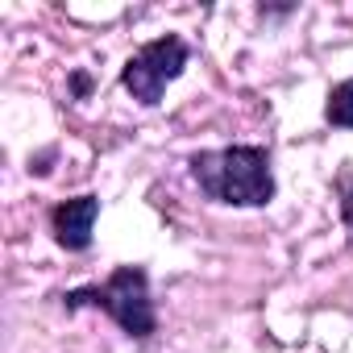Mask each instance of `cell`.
I'll use <instances>...</instances> for the list:
<instances>
[{
	"label": "cell",
	"instance_id": "obj_1",
	"mask_svg": "<svg viewBox=\"0 0 353 353\" xmlns=\"http://www.w3.org/2000/svg\"><path fill=\"white\" fill-rule=\"evenodd\" d=\"M192 179L212 204L262 208L274 200V170L266 145H225L192 154Z\"/></svg>",
	"mask_w": 353,
	"mask_h": 353
},
{
	"label": "cell",
	"instance_id": "obj_2",
	"mask_svg": "<svg viewBox=\"0 0 353 353\" xmlns=\"http://www.w3.org/2000/svg\"><path fill=\"white\" fill-rule=\"evenodd\" d=\"M63 307H100L108 312L129 336L145 341L154 328H158V316H154V299H150V279L141 266H117L104 283L96 287H79V291H67L63 295Z\"/></svg>",
	"mask_w": 353,
	"mask_h": 353
},
{
	"label": "cell",
	"instance_id": "obj_3",
	"mask_svg": "<svg viewBox=\"0 0 353 353\" xmlns=\"http://www.w3.org/2000/svg\"><path fill=\"white\" fill-rule=\"evenodd\" d=\"M183 67H188V46H183V38L166 34V38L145 42V46L125 63L121 83H125V92H129L137 104L154 108V104H162L166 83H174V79L183 75Z\"/></svg>",
	"mask_w": 353,
	"mask_h": 353
},
{
	"label": "cell",
	"instance_id": "obj_4",
	"mask_svg": "<svg viewBox=\"0 0 353 353\" xmlns=\"http://www.w3.org/2000/svg\"><path fill=\"white\" fill-rule=\"evenodd\" d=\"M96 216H100V200H96V196H75V200H63V204L50 212L54 241H59L63 250H71V254L88 250V245H92Z\"/></svg>",
	"mask_w": 353,
	"mask_h": 353
},
{
	"label": "cell",
	"instance_id": "obj_5",
	"mask_svg": "<svg viewBox=\"0 0 353 353\" xmlns=\"http://www.w3.org/2000/svg\"><path fill=\"white\" fill-rule=\"evenodd\" d=\"M324 121L336 125V129H353V79H341V83L328 92Z\"/></svg>",
	"mask_w": 353,
	"mask_h": 353
},
{
	"label": "cell",
	"instance_id": "obj_6",
	"mask_svg": "<svg viewBox=\"0 0 353 353\" xmlns=\"http://www.w3.org/2000/svg\"><path fill=\"white\" fill-rule=\"evenodd\" d=\"M341 221H345V229L353 233V192H345V200H341Z\"/></svg>",
	"mask_w": 353,
	"mask_h": 353
},
{
	"label": "cell",
	"instance_id": "obj_7",
	"mask_svg": "<svg viewBox=\"0 0 353 353\" xmlns=\"http://www.w3.org/2000/svg\"><path fill=\"white\" fill-rule=\"evenodd\" d=\"M88 88H92V83H88V75H75V92H79V96H88Z\"/></svg>",
	"mask_w": 353,
	"mask_h": 353
}]
</instances>
